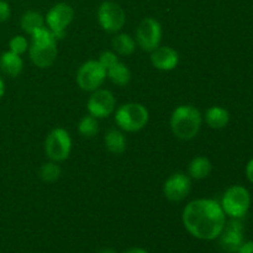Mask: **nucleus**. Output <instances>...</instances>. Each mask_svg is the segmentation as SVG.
Masks as SVG:
<instances>
[{
  "label": "nucleus",
  "instance_id": "f257e3e1",
  "mask_svg": "<svg viewBox=\"0 0 253 253\" xmlns=\"http://www.w3.org/2000/svg\"><path fill=\"white\" fill-rule=\"evenodd\" d=\"M182 221L187 231L199 240H215L226 224L221 205L212 199H195L185 205Z\"/></svg>",
  "mask_w": 253,
  "mask_h": 253
},
{
  "label": "nucleus",
  "instance_id": "f03ea898",
  "mask_svg": "<svg viewBox=\"0 0 253 253\" xmlns=\"http://www.w3.org/2000/svg\"><path fill=\"white\" fill-rule=\"evenodd\" d=\"M30 58L39 68H48L57 58V39L48 27H41L31 35Z\"/></svg>",
  "mask_w": 253,
  "mask_h": 253
},
{
  "label": "nucleus",
  "instance_id": "7ed1b4c3",
  "mask_svg": "<svg viewBox=\"0 0 253 253\" xmlns=\"http://www.w3.org/2000/svg\"><path fill=\"white\" fill-rule=\"evenodd\" d=\"M202 113L192 105L178 106L170 116V128L173 135L183 141L194 138L202 127Z\"/></svg>",
  "mask_w": 253,
  "mask_h": 253
},
{
  "label": "nucleus",
  "instance_id": "20e7f679",
  "mask_svg": "<svg viewBox=\"0 0 253 253\" xmlns=\"http://www.w3.org/2000/svg\"><path fill=\"white\" fill-rule=\"evenodd\" d=\"M150 114L140 103H127L119 106L115 113V123L126 132H137L148 123Z\"/></svg>",
  "mask_w": 253,
  "mask_h": 253
},
{
  "label": "nucleus",
  "instance_id": "39448f33",
  "mask_svg": "<svg viewBox=\"0 0 253 253\" xmlns=\"http://www.w3.org/2000/svg\"><path fill=\"white\" fill-rule=\"evenodd\" d=\"M221 208L231 219H242L251 207V195L242 185H232L224 193Z\"/></svg>",
  "mask_w": 253,
  "mask_h": 253
},
{
  "label": "nucleus",
  "instance_id": "423d86ee",
  "mask_svg": "<svg viewBox=\"0 0 253 253\" xmlns=\"http://www.w3.org/2000/svg\"><path fill=\"white\" fill-rule=\"evenodd\" d=\"M72 151V138L67 130L56 127L51 130L44 141V153L52 162H63Z\"/></svg>",
  "mask_w": 253,
  "mask_h": 253
},
{
  "label": "nucleus",
  "instance_id": "0eeeda50",
  "mask_svg": "<svg viewBox=\"0 0 253 253\" xmlns=\"http://www.w3.org/2000/svg\"><path fill=\"white\" fill-rule=\"evenodd\" d=\"M106 79V69L99 61L90 59L79 67L77 72V84L84 91H95Z\"/></svg>",
  "mask_w": 253,
  "mask_h": 253
},
{
  "label": "nucleus",
  "instance_id": "6e6552de",
  "mask_svg": "<svg viewBox=\"0 0 253 253\" xmlns=\"http://www.w3.org/2000/svg\"><path fill=\"white\" fill-rule=\"evenodd\" d=\"M74 19V10L67 2H58L53 5L47 12L44 21L57 40L66 36V30Z\"/></svg>",
  "mask_w": 253,
  "mask_h": 253
},
{
  "label": "nucleus",
  "instance_id": "1a4fd4ad",
  "mask_svg": "<svg viewBox=\"0 0 253 253\" xmlns=\"http://www.w3.org/2000/svg\"><path fill=\"white\" fill-rule=\"evenodd\" d=\"M96 16L101 29L109 34H116L125 26L126 14L115 1H104L99 6Z\"/></svg>",
  "mask_w": 253,
  "mask_h": 253
},
{
  "label": "nucleus",
  "instance_id": "9d476101",
  "mask_svg": "<svg viewBox=\"0 0 253 253\" xmlns=\"http://www.w3.org/2000/svg\"><path fill=\"white\" fill-rule=\"evenodd\" d=\"M162 40V26L153 17H146L136 30V43L146 52L155 51Z\"/></svg>",
  "mask_w": 253,
  "mask_h": 253
},
{
  "label": "nucleus",
  "instance_id": "9b49d317",
  "mask_svg": "<svg viewBox=\"0 0 253 253\" xmlns=\"http://www.w3.org/2000/svg\"><path fill=\"white\" fill-rule=\"evenodd\" d=\"M86 108H88L89 115L94 116V118H109L115 111L116 99L114 94L108 89H96L89 96Z\"/></svg>",
  "mask_w": 253,
  "mask_h": 253
},
{
  "label": "nucleus",
  "instance_id": "f8f14e48",
  "mask_svg": "<svg viewBox=\"0 0 253 253\" xmlns=\"http://www.w3.org/2000/svg\"><path fill=\"white\" fill-rule=\"evenodd\" d=\"M219 239L220 247L225 253H237L245 242L241 219H232L230 222H226Z\"/></svg>",
  "mask_w": 253,
  "mask_h": 253
},
{
  "label": "nucleus",
  "instance_id": "ddd939ff",
  "mask_svg": "<svg viewBox=\"0 0 253 253\" xmlns=\"http://www.w3.org/2000/svg\"><path fill=\"white\" fill-rule=\"evenodd\" d=\"M192 189V180L184 173H174L169 175L163 185V194L170 202H182L189 195Z\"/></svg>",
  "mask_w": 253,
  "mask_h": 253
},
{
  "label": "nucleus",
  "instance_id": "4468645a",
  "mask_svg": "<svg viewBox=\"0 0 253 253\" xmlns=\"http://www.w3.org/2000/svg\"><path fill=\"white\" fill-rule=\"evenodd\" d=\"M151 63L160 71H172L179 63V54L172 47H157L151 54Z\"/></svg>",
  "mask_w": 253,
  "mask_h": 253
},
{
  "label": "nucleus",
  "instance_id": "2eb2a0df",
  "mask_svg": "<svg viewBox=\"0 0 253 253\" xmlns=\"http://www.w3.org/2000/svg\"><path fill=\"white\" fill-rule=\"evenodd\" d=\"M24 62L19 54L6 51L0 56V69L9 77H17L22 72Z\"/></svg>",
  "mask_w": 253,
  "mask_h": 253
},
{
  "label": "nucleus",
  "instance_id": "dca6fc26",
  "mask_svg": "<svg viewBox=\"0 0 253 253\" xmlns=\"http://www.w3.org/2000/svg\"><path fill=\"white\" fill-rule=\"evenodd\" d=\"M230 121L229 111L221 106H211L205 113V123L208 126L215 130H221L226 127Z\"/></svg>",
  "mask_w": 253,
  "mask_h": 253
},
{
  "label": "nucleus",
  "instance_id": "f3484780",
  "mask_svg": "<svg viewBox=\"0 0 253 253\" xmlns=\"http://www.w3.org/2000/svg\"><path fill=\"white\" fill-rule=\"evenodd\" d=\"M211 162L209 161V158L204 157V156H198V157L193 158L192 162L188 166L189 177L195 180L205 179L211 173Z\"/></svg>",
  "mask_w": 253,
  "mask_h": 253
},
{
  "label": "nucleus",
  "instance_id": "a211bd4d",
  "mask_svg": "<svg viewBox=\"0 0 253 253\" xmlns=\"http://www.w3.org/2000/svg\"><path fill=\"white\" fill-rule=\"evenodd\" d=\"M105 147L109 152L121 155L126 150V137L118 128H110L105 133Z\"/></svg>",
  "mask_w": 253,
  "mask_h": 253
},
{
  "label": "nucleus",
  "instance_id": "6ab92c4d",
  "mask_svg": "<svg viewBox=\"0 0 253 253\" xmlns=\"http://www.w3.org/2000/svg\"><path fill=\"white\" fill-rule=\"evenodd\" d=\"M20 25L24 32L31 36L35 31L44 26V19L40 12L35 11V10H29V11L24 12L20 20Z\"/></svg>",
  "mask_w": 253,
  "mask_h": 253
},
{
  "label": "nucleus",
  "instance_id": "aec40b11",
  "mask_svg": "<svg viewBox=\"0 0 253 253\" xmlns=\"http://www.w3.org/2000/svg\"><path fill=\"white\" fill-rule=\"evenodd\" d=\"M106 76L114 84L119 86L127 85L131 81V71L126 64L121 62H118L111 68H109L106 71Z\"/></svg>",
  "mask_w": 253,
  "mask_h": 253
},
{
  "label": "nucleus",
  "instance_id": "412c9836",
  "mask_svg": "<svg viewBox=\"0 0 253 253\" xmlns=\"http://www.w3.org/2000/svg\"><path fill=\"white\" fill-rule=\"evenodd\" d=\"M113 48L121 56H130L136 49V41L127 34H119L111 41Z\"/></svg>",
  "mask_w": 253,
  "mask_h": 253
},
{
  "label": "nucleus",
  "instance_id": "4be33fe9",
  "mask_svg": "<svg viewBox=\"0 0 253 253\" xmlns=\"http://www.w3.org/2000/svg\"><path fill=\"white\" fill-rule=\"evenodd\" d=\"M78 131L83 137L91 138L96 136L99 132V123L98 119L91 115H86L82 118V120L78 124Z\"/></svg>",
  "mask_w": 253,
  "mask_h": 253
},
{
  "label": "nucleus",
  "instance_id": "5701e85b",
  "mask_svg": "<svg viewBox=\"0 0 253 253\" xmlns=\"http://www.w3.org/2000/svg\"><path fill=\"white\" fill-rule=\"evenodd\" d=\"M62 174V169L57 162H48L42 165L40 168V178L46 183H53L59 179Z\"/></svg>",
  "mask_w": 253,
  "mask_h": 253
},
{
  "label": "nucleus",
  "instance_id": "b1692460",
  "mask_svg": "<svg viewBox=\"0 0 253 253\" xmlns=\"http://www.w3.org/2000/svg\"><path fill=\"white\" fill-rule=\"evenodd\" d=\"M9 47L10 51L21 56V54L25 53V52L27 51V48H29V42H27L26 37L20 36L19 35V36H14L10 40Z\"/></svg>",
  "mask_w": 253,
  "mask_h": 253
},
{
  "label": "nucleus",
  "instance_id": "393cba45",
  "mask_svg": "<svg viewBox=\"0 0 253 253\" xmlns=\"http://www.w3.org/2000/svg\"><path fill=\"white\" fill-rule=\"evenodd\" d=\"M98 61H99V63H100L101 66L106 69V71H108V69L111 68L114 64L118 63L119 59H118V56H116L115 52L104 51L103 53L100 54V57H99Z\"/></svg>",
  "mask_w": 253,
  "mask_h": 253
},
{
  "label": "nucleus",
  "instance_id": "a878e982",
  "mask_svg": "<svg viewBox=\"0 0 253 253\" xmlns=\"http://www.w3.org/2000/svg\"><path fill=\"white\" fill-rule=\"evenodd\" d=\"M11 16V7L9 2L5 0H0V22H5Z\"/></svg>",
  "mask_w": 253,
  "mask_h": 253
},
{
  "label": "nucleus",
  "instance_id": "bb28decb",
  "mask_svg": "<svg viewBox=\"0 0 253 253\" xmlns=\"http://www.w3.org/2000/svg\"><path fill=\"white\" fill-rule=\"evenodd\" d=\"M237 253H253V241L244 242Z\"/></svg>",
  "mask_w": 253,
  "mask_h": 253
},
{
  "label": "nucleus",
  "instance_id": "cd10ccee",
  "mask_svg": "<svg viewBox=\"0 0 253 253\" xmlns=\"http://www.w3.org/2000/svg\"><path fill=\"white\" fill-rule=\"evenodd\" d=\"M246 177L247 179L253 184V158L247 163L246 166Z\"/></svg>",
  "mask_w": 253,
  "mask_h": 253
},
{
  "label": "nucleus",
  "instance_id": "c85d7f7f",
  "mask_svg": "<svg viewBox=\"0 0 253 253\" xmlns=\"http://www.w3.org/2000/svg\"><path fill=\"white\" fill-rule=\"evenodd\" d=\"M124 253H148L146 250L140 249V247H135V249H130L127 251H125Z\"/></svg>",
  "mask_w": 253,
  "mask_h": 253
},
{
  "label": "nucleus",
  "instance_id": "c756f323",
  "mask_svg": "<svg viewBox=\"0 0 253 253\" xmlns=\"http://www.w3.org/2000/svg\"><path fill=\"white\" fill-rule=\"evenodd\" d=\"M4 94H5V82L4 79L1 78V76H0V99L4 96Z\"/></svg>",
  "mask_w": 253,
  "mask_h": 253
},
{
  "label": "nucleus",
  "instance_id": "7c9ffc66",
  "mask_svg": "<svg viewBox=\"0 0 253 253\" xmlns=\"http://www.w3.org/2000/svg\"><path fill=\"white\" fill-rule=\"evenodd\" d=\"M99 253H116V251L113 249H103Z\"/></svg>",
  "mask_w": 253,
  "mask_h": 253
}]
</instances>
